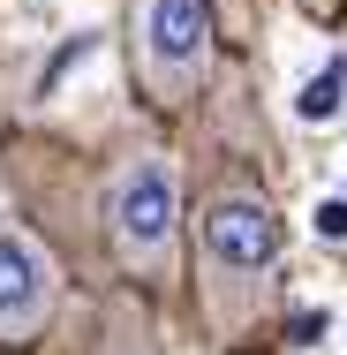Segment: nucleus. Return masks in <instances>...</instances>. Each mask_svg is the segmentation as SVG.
Returning <instances> with one entry per match:
<instances>
[{"label": "nucleus", "instance_id": "1", "mask_svg": "<svg viewBox=\"0 0 347 355\" xmlns=\"http://www.w3.org/2000/svg\"><path fill=\"white\" fill-rule=\"evenodd\" d=\"M189 302L219 348L257 355L287 310V212L257 159L226 151L189 182Z\"/></svg>", "mask_w": 347, "mask_h": 355}, {"label": "nucleus", "instance_id": "2", "mask_svg": "<svg viewBox=\"0 0 347 355\" xmlns=\"http://www.w3.org/2000/svg\"><path fill=\"white\" fill-rule=\"evenodd\" d=\"M98 242L136 295L189 287V166L166 137H121L98 159Z\"/></svg>", "mask_w": 347, "mask_h": 355}, {"label": "nucleus", "instance_id": "3", "mask_svg": "<svg viewBox=\"0 0 347 355\" xmlns=\"http://www.w3.org/2000/svg\"><path fill=\"white\" fill-rule=\"evenodd\" d=\"M219 15L211 0H121V61L143 114L181 121L219 83Z\"/></svg>", "mask_w": 347, "mask_h": 355}, {"label": "nucleus", "instance_id": "6", "mask_svg": "<svg viewBox=\"0 0 347 355\" xmlns=\"http://www.w3.org/2000/svg\"><path fill=\"white\" fill-rule=\"evenodd\" d=\"M294 8H302L310 23H340V8H347V0H294Z\"/></svg>", "mask_w": 347, "mask_h": 355}, {"label": "nucleus", "instance_id": "4", "mask_svg": "<svg viewBox=\"0 0 347 355\" xmlns=\"http://www.w3.org/2000/svg\"><path fill=\"white\" fill-rule=\"evenodd\" d=\"M61 302H69L61 250L15 212H0V348H38L61 325Z\"/></svg>", "mask_w": 347, "mask_h": 355}, {"label": "nucleus", "instance_id": "5", "mask_svg": "<svg viewBox=\"0 0 347 355\" xmlns=\"http://www.w3.org/2000/svg\"><path fill=\"white\" fill-rule=\"evenodd\" d=\"M75 355H166L159 348V310L136 287H106L91 302V325H83V348Z\"/></svg>", "mask_w": 347, "mask_h": 355}, {"label": "nucleus", "instance_id": "7", "mask_svg": "<svg viewBox=\"0 0 347 355\" xmlns=\"http://www.w3.org/2000/svg\"><path fill=\"white\" fill-rule=\"evenodd\" d=\"M257 355H265V348H257Z\"/></svg>", "mask_w": 347, "mask_h": 355}]
</instances>
